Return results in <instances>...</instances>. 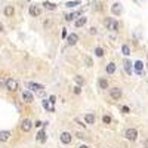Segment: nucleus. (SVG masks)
Listing matches in <instances>:
<instances>
[{
    "instance_id": "nucleus-28",
    "label": "nucleus",
    "mask_w": 148,
    "mask_h": 148,
    "mask_svg": "<svg viewBox=\"0 0 148 148\" xmlns=\"http://www.w3.org/2000/svg\"><path fill=\"white\" fill-rule=\"evenodd\" d=\"M102 121H104L105 125H110V123H111V117H110V116H107V114H105V116H102Z\"/></svg>"
},
{
    "instance_id": "nucleus-14",
    "label": "nucleus",
    "mask_w": 148,
    "mask_h": 148,
    "mask_svg": "<svg viewBox=\"0 0 148 148\" xmlns=\"http://www.w3.org/2000/svg\"><path fill=\"white\" fill-rule=\"evenodd\" d=\"M98 86H99V89H102V90L108 89V80L104 79V77H101V79L98 80Z\"/></svg>"
},
{
    "instance_id": "nucleus-39",
    "label": "nucleus",
    "mask_w": 148,
    "mask_h": 148,
    "mask_svg": "<svg viewBox=\"0 0 148 148\" xmlns=\"http://www.w3.org/2000/svg\"><path fill=\"white\" fill-rule=\"evenodd\" d=\"M79 148H89V147H88V145H80Z\"/></svg>"
},
{
    "instance_id": "nucleus-12",
    "label": "nucleus",
    "mask_w": 148,
    "mask_h": 148,
    "mask_svg": "<svg viewBox=\"0 0 148 148\" xmlns=\"http://www.w3.org/2000/svg\"><path fill=\"white\" fill-rule=\"evenodd\" d=\"M111 11H113V13H114V15H120L121 12H123L121 3H114V5H113V7H111Z\"/></svg>"
},
{
    "instance_id": "nucleus-16",
    "label": "nucleus",
    "mask_w": 148,
    "mask_h": 148,
    "mask_svg": "<svg viewBox=\"0 0 148 148\" xmlns=\"http://www.w3.org/2000/svg\"><path fill=\"white\" fill-rule=\"evenodd\" d=\"M5 15L7 16V18H11V16H13L15 13V9H13V6H5Z\"/></svg>"
},
{
    "instance_id": "nucleus-24",
    "label": "nucleus",
    "mask_w": 148,
    "mask_h": 148,
    "mask_svg": "<svg viewBox=\"0 0 148 148\" xmlns=\"http://www.w3.org/2000/svg\"><path fill=\"white\" fill-rule=\"evenodd\" d=\"M74 82L77 83V86H83V84H84V80H83L82 76H76V77H74Z\"/></svg>"
},
{
    "instance_id": "nucleus-1",
    "label": "nucleus",
    "mask_w": 148,
    "mask_h": 148,
    "mask_svg": "<svg viewBox=\"0 0 148 148\" xmlns=\"http://www.w3.org/2000/svg\"><path fill=\"white\" fill-rule=\"evenodd\" d=\"M5 88L9 92H16L18 90V82H16L15 79H12V77H9V79L5 80Z\"/></svg>"
},
{
    "instance_id": "nucleus-36",
    "label": "nucleus",
    "mask_w": 148,
    "mask_h": 148,
    "mask_svg": "<svg viewBox=\"0 0 148 148\" xmlns=\"http://www.w3.org/2000/svg\"><path fill=\"white\" fill-rule=\"evenodd\" d=\"M3 31H5V25L0 22V33H3Z\"/></svg>"
},
{
    "instance_id": "nucleus-33",
    "label": "nucleus",
    "mask_w": 148,
    "mask_h": 148,
    "mask_svg": "<svg viewBox=\"0 0 148 148\" xmlns=\"http://www.w3.org/2000/svg\"><path fill=\"white\" fill-rule=\"evenodd\" d=\"M34 125H36V127H40V126H43V123H42L40 120H37V121H36V123H34Z\"/></svg>"
},
{
    "instance_id": "nucleus-19",
    "label": "nucleus",
    "mask_w": 148,
    "mask_h": 148,
    "mask_svg": "<svg viewBox=\"0 0 148 148\" xmlns=\"http://www.w3.org/2000/svg\"><path fill=\"white\" fill-rule=\"evenodd\" d=\"M43 6H45V9H48V11H55L56 9V5L52 3V2H45Z\"/></svg>"
},
{
    "instance_id": "nucleus-8",
    "label": "nucleus",
    "mask_w": 148,
    "mask_h": 148,
    "mask_svg": "<svg viewBox=\"0 0 148 148\" xmlns=\"http://www.w3.org/2000/svg\"><path fill=\"white\" fill-rule=\"evenodd\" d=\"M59 139H61V142L62 144H71V139H73V136H71V133H68V132H62L59 135Z\"/></svg>"
},
{
    "instance_id": "nucleus-27",
    "label": "nucleus",
    "mask_w": 148,
    "mask_h": 148,
    "mask_svg": "<svg viewBox=\"0 0 148 148\" xmlns=\"http://www.w3.org/2000/svg\"><path fill=\"white\" fill-rule=\"evenodd\" d=\"M95 55H96L98 58H101V56L104 55V50H102V48H96V49H95Z\"/></svg>"
},
{
    "instance_id": "nucleus-21",
    "label": "nucleus",
    "mask_w": 148,
    "mask_h": 148,
    "mask_svg": "<svg viewBox=\"0 0 148 148\" xmlns=\"http://www.w3.org/2000/svg\"><path fill=\"white\" fill-rule=\"evenodd\" d=\"M125 70H126V73L127 74H132V62L130 61H125Z\"/></svg>"
},
{
    "instance_id": "nucleus-10",
    "label": "nucleus",
    "mask_w": 148,
    "mask_h": 148,
    "mask_svg": "<svg viewBox=\"0 0 148 148\" xmlns=\"http://www.w3.org/2000/svg\"><path fill=\"white\" fill-rule=\"evenodd\" d=\"M77 42H79V36H77L76 33H71V34H68V36H67V43H68L70 46L76 45Z\"/></svg>"
},
{
    "instance_id": "nucleus-32",
    "label": "nucleus",
    "mask_w": 148,
    "mask_h": 148,
    "mask_svg": "<svg viewBox=\"0 0 148 148\" xmlns=\"http://www.w3.org/2000/svg\"><path fill=\"white\" fill-rule=\"evenodd\" d=\"M49 102H50V104H52V105H54V104H55V102H56V98H55V96H54V95H52V96H50V98H49Z\"/></svg>"
},
{
    "instance_id": "nucleus-35",
    "label": "nucleus",
    "mask_w": 148,
    "mask_h": 148,
    "mask_svg": "<svg viewBox=\"0 0 148 148\" xmlns=\"http://www.w3.org/2000/svg\"><path fill=\"white\" fill-rule=\"evenodd\" d=\"M121 111H123V113H126V114H127V113H129V107H123V108H121Z\"/></svg>"
},
{
    "instance_id": "nucleus-2",
    "label": "nucleus",
    "mask_w": 148,
    "mask_h": 148,
    "mask_svg": "<svg viewBox=\"0 0 148 148\" xmlns=\"http://www.w3.org/2000/svg\"><path fill=\"white\" fill-rule=\"evenodd\" d=\"M104 24H105L107 30H111V31H119V28H120L119 22H117L116 19H113V18H107Z\"/></svg>"
},
{
    "instance_id": "nucleus-25",
    "label": "nucleus",
    "mask_w": 148,
    "mask_h": 148,
    "mask_svg": "<svg viewBox=\"0 0 148 148\" xmlns=\"http://www.w3.org/2000/svg\"><path fill=\"white\" fill-rule=\"evenodd\" d=\"M77 5H80V0H73V2H67V3H65L67 7H74V6H77Z\"/></svg>"
},
{
    "instance_id": "nucleus-5",
    "label": "nucleus",
    "mask_w": 148,
    "mask_h": 148,
    "mask_svg": "<svg viewBox=\"0 0 148 148\" xmlns=\"http://www.w3.org/2000/svg\"><path fill=\"white\" fill-rule=\"evenodd\" d=\"M121 95H123V92H121L120 88H111V89H110V96H111L113 99L119 101V99L121 98Z\"/></svg>"
},
{
    "instance_id": "nucleus-22",
    "label": "nucleus",
    "mask_w": 148,
    "mask_h": 148,
    "mask_svg": "<svg viewBox=\"0 0 148 148\" xmlns=\"http://www.w3.org/2000/svg\"><path fill=\"white\" fill-rule=\"evenodd\" d=\"M121 54H123L125 56H129L130 55V48L127 45H123V46H121Z\"/></svg>"
},
{
    "instance_id": "nucleus-9",
    "label": "nucleus",
    "mask_w": 148,
    "mask_h": 148,
    "mask_svg": "<svg viewBox=\"0 0 148 148\" xmlns=\"http://www.w3.org/2000/svg\"><path fill=\"white\" fill-rule=\"evenodd\" d=\"M28 12H30L31 16H39L40 12H42V9H40L39 5H31V6L28 7Z\"/></svg>"
},
{
    "instance_id": "nucleus-38",
    "label": "nucleus",
    "mask_w": 148,
    "mask_h": 148,
    "mask_svg": "<svg viewBox=\"0 0 148 148\" xmlns=\"http://www.w3.org/2000/svg\"><path fill=\"white\" fill-rule=\"evenodd\" d=\"M144 147L148 148V139H145V141H144Z\"/></svg>"
},
{
    "instance_id": "nucleus-20",
    "label": "nucleus",
    "mask_w": 148,
    "mask_h": 148,
    "mask_svg": "<svg viewBox=\"0 0 148 148\" xmlns=\"http://www.w3.org/2000/svg\"><path fill=\"white\" fill-rule=\"evenodd\" d=\"M43 107H45V108H46L48 111H52V113L55 111V107L52 105V104H50V102H49L48 99H45V101H43Z\"/></svg>"
},
{
    "instance_id": "nucleus-11",
    "label": "nucleus",
    "mask_w": 148,
    "mask_h": 148,
    "mask_svg": "<svg viewBox=\"0 0 148 148\" xmlns=\"http://www.w3.org/2000/svg\"><path fill=\"white\" fill-rule=\"evenodd\" d=\"M11 132L9 130H0V142H7L11 139Z\"/></svg>"
},
{
    "instance_id": "nucleus-7",
    "label": "nucleus",
    "mask_w": 148,
    "mask_h": 148,
    "mask_svg": "<svg viewBox=\"0 0 148 148\" xmlns=\"http://www.w3.org/2000/svg\"><path fill=\"white\" fill-rule=\"evenodd\" d=\"M21 98H22L24 102H27V104H31V102L34 101V96H33V93H31L30 90H24V92L21 93Z\"/></svg>"
},
{
    "instance_id": "nucleus-13",
    "label": "nucleus",
    "mask_w": 148,
    "mask_h": 148,
    "mask_svg": "<svg viewBox=\"0 0 148 148\" xmlns=\"http://www.w3.org/2000/svg\"><path fill=\"white\" fill-rule=\"evenodd\" d=\"M95 120H96V117H95V114H92V113H88V114L84 116V121L88 125H95Z\"/></svg>"
},
{
    "instance_id": "nucleus-15",
    "label": "nucleus",
    "mask_w": 148,
    "mask_h": 148,
    "mask_svg": "<svg viewBox=\"0 0 148 148\" xmlns=\"http://www.w3.org/2000/svg\"><path fill=\"white\" fill-rule=\"evenodd\" d=\"M86 22H88V18H84V16H80V18H77L76 19V27L77 28H80V27H83V25H86Z\"/></svg>"
},
{
    "instance_id": "nucleus-40",
    "label": "nucleus",
    "mask_w": 148,
    "mask_h": 148,
    "mask_svg": "<svg viewBox=\"0 0 148 148\" xmlns=\"http://www.w3.org/2000/svg\"><path fill=\"white\" fill-rule=\"evenodd\" d=\"M147 58H148V54H147Z\"/></svg>"
},
{
    "instance_id": "nucleus-30",
    "label": "nucleus",
    "mask_w": 148,
    "mask_h": 148,
    "mask_svg": "<svg viewBox=\"0 0 148 148\" xmlns=\"http://www.w3.org/2000/svg\"><path fill=\"white\" fill-rule=\"evenodd\" d=\"M84 61H86V64H88V67H92V59L89 56H84Z\"/></svg>"
},
{
    "instance_id": "nucleus-17",
    "label": "nucleus",
    "mask_w": 148,
    "mask_h": 148,
    "mask_svg": "<svg viewBox=\"0 0 148 148\" xmlns=\"http://www.w3.org/2000/svg\"><path fill=\"white\" fill-rule=\"evenodd\" d=\"M36 138H37V141H40V142H46V132H45V130H40V132L36 135Z\"/></svg>"
},
{
    "instance_id": "nucleus-34",
    "label": "nucleus",
    "mask_w": 148,
    "mask_h": 148,
    "mask_svg": "<svg viewBox=\"0 0 148 148\" xmlns=\"http://www.w3.org/2000/svg\"><path fill=\"white\" fill-rule=\"evenodd\" d=\"M89 33H90V34H96V28H95V27H92Z\"/></svg>"
},
{
    "instance_id": "nucleus-31",
    "label": "nucleus",
    "mask_w": 148,
    "mask_h": 148,
    "mask_svg": "<svg viewBox=\"0 0 148 148\" xmlns=\"http://www.w3.org/2000/svg\"><path fill=\"white\" fill-rule=\"evenodd\" d=\"M93 9H96V11H101V3H99V2H96V3L93 5Z\"/></svg>"
},
{
    "instance_id": "nucleus-6",
    "label": "nucleus",
    "mask_w": 148,
    "mask_h": 148,
    "mask_svg": "<svg viewBox=\"0 0 148 148\" xmlns=\"http://www.w3.org/2000/svg\"><path fill=\"white\" fill-rule=\"evenodd\" d=\"M31 127H33V121L30 119H24L21 121V130L22 132H30Z\"/></svg>"
},
{
    "instance_id": "nucleus-37",
    "label": "nucleus",
    "mask_w": 148,
    "mask_h": 148,
    "mask_svg": "<svg viewBox=\"0 0 148 148\" xmlns=\"http://www.w3.org/2000/svg\"><path fill=\"white\" fill-rule=\"evenodd\" d=\"M0 86H5V80L2 79V77H0Z\"/></svg>"
},
{
    "instance_id": "nucleus-29",
    "label": "nucleus",
    "mask_w": 148,
    "mask_h": 148,
    "mask_svg": "<svg viewBox=\"0 0 148 148\" xmlns=\"http://www.w3.org/2000/svg\"><path fill=\"white\" fill-rule=\"evenodd\" d=\"M80 92H82V86H76V88H74V93L76 95H80Z\"/></svg>"
},
{
    "instance_id": "nucleus-26",
    "label": "nucleus",
    "mask_w": 148,
    "mask_h": 148,
    "mask_svg": "<svg viewBox=\"0 0 148 148\" xmlns=\"http://www.w3.org/2000/svg\"><path fill=\"white\" fill-rule=\"evenodd\" d=\"M142 67H144L142 61H136V62H135V68H136V71H141V70H142Z\"/></svg>"
},
{
    "instance_id": "nucleus-23",
    "label": "nucleus",
    "mask_w": 148,
    "mask_h": 148,
    "mask_svg": "<svg viewBox=\"0 0 148 148\" xmlns=\"http://www.w3.org/2000/svg\"><path fill=\"white\" fill-rule=\"evenodd\" d=\"M77 16H80V12H73V13L67 15V21H73V19L77 18Z\"/></svg>"
},
{
    "instance_id": "nucleus-3",
    "label": "nucleus",
    "mask_w": 148,
    "mask_h": 148,
    "mask_svg": "<svg viewBox=\"0 0 148 148\" xmlns=\"http://www.w3.org/2000/svg\"><path fill=\"white\" fill-rule=\"evenodd\" d=\"M125 138L127 139V141H136L138 138V130L133 129V127H129L125 130Z\"/></svg>"
},
{
    "instance_id": "nucleus-18",
    "label": "nucleus",
    "mask_w": 148,
    "mask_h": 148,
    "mask_svg": "<svg viewBox=\"0 0 148 148\" xmlns=\"http://www.w3.org/2000/svg\"><path fill=\"white\" fill-rule=\"evenodd\" d=\"M105 70H107V74H114L116 73V64L114 62H110Z\"/></svg>"
},
{
    "instance_id": "nucleus-4",
    "label": "nucleus",
    "mask_w": 148,
    "mask_h": 148,
    "mask_svg": "<svg viewBox=\"0 0 148 148\" xmlns=\"http://www.w3.org/2000/svg\"><path fill=\"white\" fill-rule=\"evenodd\" d=\"M28 88H30V90L36 92L39 95H43V92H45V88H43L42 84H39V83H28Z\"/></svg>"
}]
</instances>
